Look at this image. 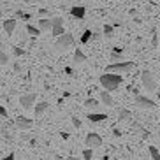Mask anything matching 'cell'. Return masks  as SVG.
Returning a JSON list of instances; mask_svg holds the SVG:
<instances>
[{
    "instance_id": "20",
    "label": "cell",
    "mask_w": 160,
    "mask_h": 160,
    "mask_svg": "<svg viewBox=\"0 0 160 160\" xmlns=\"http://www.w3.org/2000/svg\"><path fill=\"white\" fill-rule=\"evenodd\" d=\"M51 32H53V35H55V37H60V35H63V33H65V30H63V25H53Z\"/></svg>"
},
{
    "instance_id": "30",
    "label": "cell",
    "mask_w": 160,
    "mask_h": 160,
    "mask_svg": "<svg viewBox=\"0 0 160 160\" xmlns=\"http://www.w3.org/2000/svg\"><path fill=\"white\" fill-rule=\"evenodd\" d=\"M0 114H2V118H7V109H5L4 106L0 108Z\"/></svg>"
},
{
    "instance_id": "36",
    "label": "cell",
    "mask_w": 160,
    "mask_h": 160,
    "mask_svg": "<svg viewBox=\"0 0 160 160\" xmlns=\"http://www.w3.org/2000/svg\"><path fill=\"white\" fill-rule=\"evenodd\" d=\"M39 12H41V16H46L48 14V9H41Z\"/></svg>"
},
{
    "instance_id": "17",
    "label": "cell",
    "mask_w": 160,
    "mask_h": 160,
    "mask_svg": "<svg viewBox=\"0 0 160 160\" xmlns=\"http://www.w3.org/2000/svg\"><path fill=\"white\" fill-rule=\"evenodd\" d=\"M48 106H49V104L44 102V100H42V102H39V104H35V116H41V114L48 109Z\"/></svg>"
},
{
    "instance_id": "33",
    "label": "cell",
    "mask_w": 160,
    "mask_h": 160,
    "mask_svg": "<svg viewBox=\"0 0 160 160\" xmlns=\"http://www.w3.org/2000/svg\"><path fill=\"white\" fill-rule=\"evenodd\" d=\"M100 37H102V35H100V33L93 32V41H100Z\"/></svg>"
},
{
    "instance_id": "38",
    "label": "cell",
    "mask_w": 160,
    "mask_h": 160,
    "mask_svg": "<svg viewBox=\"0 0 160 160\" xmlns=\"http://www.w3.org/2000/svg\"><path fill=\"white\" fill-rule=\"evenodd\" d=\"M102 160H109V157H108V155H104V157H102Z\"/></svg>"
},
{
    "instance_id": "15",
    "label": "cell",
    "mask_w": 160,
    "mask_h": 160,
    "mask_svg": "<svg viewBox=\"0 0 160 160\" xmlns=\"http://www.w3.org/2000/svg\"><path fill=\"white\" fill-rule=\"evenodd\" d=\"M132 128H134V130H139V134H141V137L142 139H148V137H150V132L146 130V128H142L141 125H139V123H132Z\"/></svg>"
},
{
    "instance_id": "7",
    "label": "cell",
    "mask_w": 160,
    "mask_h": 160,
    "mask_svg": "<svg viewBox=\"0 0 160 160\" xmlns=\"http://www.w3.org/2000/svg\"><path fill=\"white\" fill-rule=\"evenodd\" d=\"M35 100H37V95L35 93H27V95H21L19 104H21L25 109H30L32 108V104H35Z\"/></svg>"
},
{
    "instance_id": "28",
    "label": "cell",
    "mask_w": 160,
    "mask_h": 160,
    "mask_svg": "<svg viewBox=\"0 0 160 160\" xmlns=\"http://www.w3.org/2000/svg\"><path fill=\"white\" fill-rule=\"evenodd\" d=\"M157 44H158V37H157L155 30H153V39H151V46H155V48H157Z\"/></svg>"
},
{
    "instance_id": "11",
    "label": "cell",
    "mask_w": 160,
    "mask_h": 160,
    "mask_svg": "<svg viewBox=\"0 0 160 160\" xmlns=\"http://www.w3.org/2000/svg\"><path fill=\"white\" fill-rule=\"evenodd\" d=\"M92 123H99V122H104V120H108V114L104 113H90L88 116H86Z\"/></svg>"
},
{
    "instance_id": "22",
    "label": "cell",
    "mask_w": 160,
    "mask_h": 160,
    "mask_svg": "<svg viewBox=\"0 0 160 160\" xmlns=\"http://www.w3.org/2000/svg\"><path fill=\"white\" fill-rule=\"evenodd\" d=\"M27 32H28L30 35H39V33H41V28H35L33 25H27Z\"/></svg>"
},
{
    "instance_id": "16",
    "label": "cell",
    "mask_w": 160,
    "mask_h": 160,
    "mask_svg": "<svg viewBox=\"0 0 160 160\" xmlns=\"http://www.w3.org/2000/svg\"><path fill=\"white\" fill-rule=\"evenodd\" d=\"M74 62H78V63H85V62H86V55L81 51L79 48L74 51Z\"/></svg>"
},
{
    "instance_id": "23",
    "label": "cell",
    "mask_w": 160,
    "mask_h": 160,
    "mask_svg": "<svg viewBox=\"0 0 160 160\" xmlns=\"http://www.w3.org/2000/svg\"><path fill=\"white\" fill-rule=\"evenodd\" d=\"M150 155H151L153 160H160V153H158V150H157L155 146H150Z\"/></svg>"
},
{
    "instance_id": "6",
    "label": "cell",
    "mask_w": 160,
    "mask_h": 160,
    "mask_svg": "<svg viewBox=\"0 0 160 160\" xmlns=\"http://www.w3.org/2000/svg\"><path fill=\"white\" fill-rule=\"evenodd\" d=\"M136 104H137V108H141V109H153L157 106L155 100L148 99L144 95H136Z\"/></svg>"
},
{
    "instance_id": "14",
    "label": "cell",
    "mask_w": 160,
    "mask_h": 160,
    "mask_svg": "<svg viewBox=\"0 0 160 160\" xmlns=\"http://www.w3.org/2000/svg\"><path fill=\"white\" fill-rule=\"evenodd\" d=\"M118 120H120V122H130V120H132V113L128 111V109H122V111L118 113Z\"/></svg>"
},
{
    "instance_id": "32",
    "label": "cell",
    "mask_w": 160,
    "mask_h": 160,
    "mask_svg": "<svg viewBox=\"0 0 160 160\" xmlns=\"http://www.w3.org/2000/svg\"><path fill=\"white\" fill-rule=\"evenodd\" d=\"M113 136L114 137H120V136H122V132L118 130V128H113Z\"/></svg>"
},
{
    "instance_id": "31",
    "label": "cell",
    "mask_w": 160,
    "mask_h": 160,
    "mask_svg": "<svg viewBox=\"0 0 160 160\" xmlns=\"http://www.w3.org/2000/svg\"><path fill=\"white\" fill-rule=\"evenodd\" d=\"M14 55H16V57H21V55H23V49H19V48H14Z\"/></svg>"
},
{
    "instance_id": "8",
    "label": "cell",
    "mask_w": 160,
    "mask_h": 160,
    "mask_svg": "<svg viewBox=\"0 0 160 160\" xmlns=\"http://www.w3.org/2000/svg\"><path fill=\"white\" fill-rule=\"evenodd\" d=\"M32 125H33V122L30 118L19 116L18 120H16V128H19V130H28V128H32Z\"/></svg>"
},
{
    "instance_id": "19",
    "label": "cell",
    "mask_w": 160,
    "mask_h": 160,
    "mask_svg": "<svg viewBox=\"0 0 160 160\" xmlns=\"http://www.w3.org/2000/svg\"><path fill=\"white\" fill-rule=\"evenodd\" d=\"M90 39H93V32L92 30H85L83 35H81V44H88Z\"/></svg>"
},
{
    "instance_id": "26",
    "label": "cell",
    "mask_w": 160,
    "mask_h": 160,
    "mask_svg": "<svg viewBox=\"0 0 160 160\" xmlns=\"http://www.w3.org/2000/svg\"><path fill=\"white\" fill-rule=\"evenodd\" d=\"M85 106H86V108H95V106H99V102H97L95 99H86L85 100Z\"/></svg>"
},
{
    "instance_id": "1",
    "label": "cell",
    "mask_w": 160,
    "mask_h": 160,
    "mask_svg": "<svg viewBox=\"0 0 160 160\" xmlns=\"http://www.w3.org/2000/svg\"><path fill=\"white\" fill-rule=\"evenodd\" d=\"M122 81H123V78L118 72H106V74L100 76V85L108 90V92L116 90L118 86L122 85Z\"/></svg>"
},
{
    "instance_id": "21",
    "label": "cell",
    "mask_w": 160,
    "mask_h": 160,
    "mask_svg": "<svg viewBox=\"0 0 160 160\" xmlns=\"http://www.w3.org/2000/svg\"><path fill=\"white\" fill-rule=\"evenodd\" d=\"M7 60H9V57H7L5 49H2V51H0V65H2V67L7 65Z\"/></svg>"
},
{
    "instance_id": "35",
    "label": "cell",
    "mask_w": 160,
    "mask_h": 160,
    "mask_svg": "<svg viewBox=\"0 0 160 160\" xmlns=\"http://www.w3.org/2000/svg\"><path fill=\"white\" fill-rule=\"evenodd\" d=\"M14 71L16 72H21V65H19V63H14Z\"/></svg>"
},
{
    "instance_id": "39",
    "label": "cell",
    "mask_w": 160,
    "mask_h": 160,
    "mask_svg": "<svg viewBox=\"0 0 160 160\" xmlns=\"http://www.w3.org/2000/svg\"><path fill=\"white\" fill-rule=\"evenodd\" d=\"M158 60H160V55H158Z\"/></svg>"
},
{
    "instance_id": "24",
    "label": "cell",
    "mask_w": 160,
    "mask_h": 160,
    "mask_svg": "<svg viewBox=\"0 0 160 160\" xmlns=\"http://www.w3.org/2000/svg\"><path fill=\"white\" fill-rule=\"evenodd\" d=\"M92 158H93L92 148H86V150H83V160H92Z\"/></svg>"
},
{
    "instance_id": "37",
    "label": "cell",
    "mask_w": 160,
    "mask_h": 160,
    "mask_svg": "<svg viewBox=\"0 0 160 160\" xmlns=\"http://www.w3.org/2000/svg\"><path fill=\"white\" fill-rule=\"evenodd\" d=\"M67 160H79V158H76V157H69Z\"/></svg>"
},
{
    "instance_id": "13",
    "label": "cell",
    "mask_w": 160,
    "mask_h": 160,
    "mask_svg": "<svg viewBox=\"0 0 160 160\" xmlns=\"http://www.w3.org/2000/svg\"><path fill=\"white\" fill-rule=\"evenodd\" d=\"M39 28H41V32L51 30V28H53V19H49V18H42V19H39Z\"/></svg>"
},
{
    "instance_id": "4",
    "label": "cell",
    "mask_w": 160,
    "mask_h": 160,
    "mask_svg": "<svg viewBox=\"0 0 160 160\" xmlns=\"http://www.w3.org/2000/svg\"><path fill=\"white\" fill-rule=\"evenodd\" d=\"M134 69V62H114L111 65H108V72H128Z\"/></svg>"
},
{
    "instance_id": "29",
    "label": "cell",
    "mask_w": 160,
    "mask_h": 160,
    "mask_svg": "<svg viewBox=\"0 0 160 160\" xmlns=\"http://www.w3.org/2000/svg\"><path fill=\"white\" fill-rule=\"evenodd\" d=\"M72 123H74L76 128H81V120H78V118H72Z\"/></svg>"
},
{
    "instance_id": "3",
    "label": "cell",
    "mask_w": 160,
    "mask_h": 160,
    "mask_svg": "<svg viewBox=\"0 0 160 160\" xmlns=\"http://www.w3.org/2000/svg\"><path fill=\"white\" fill-rule=\"evenodd\" d=\"M141 83L148 92H155L157 90V81H155V78H153V74H151L150 71L141 72Z\"/></svg>"
},
{
    "instance_id": "25",
    "label": "cell",
    "mask_w": 160,
    "mask_h": 160,
    "mask_svg": "<svg viewBox=\"0 0 160 160\" xmlns=\"http://www.w3.org/2000/svg\"><path fill=\"white\" fill-rule=\"evenodd\" d=\"M102 32H104V35H106V37H111V35H113V27H111V25H104Z\"/></svg>"
},
{
    "instance_id": "34",
    "label": "cell",
    "mask_w": 160,
    "mask_h": 160,
    "mask_svg": "<svg viewBox=\"0 0 160 160\" xmlns=\"http://www.w3.org/2000/svg\"><path fill=\"white\" fill-rule=\"evenodd\" d=\"M2 160H14V153H9V155L5 157V158H2Z\"/></svg>"
},
{
    "instance_id": "2",
    "label": "cell",
    "mask_w": 160,
    "mask_h": 160,
    "mask_svg": "<svg viewBox=\"0 0 160 160\" xmlns=\"http://www.w3.org/2000/svg\"><path fill=\"white\" fill-rule=\"evenodd\" d=\"M74 46V37H72L71 33H63V35H60V37L57 39V42H55V48H57L58 53H65L69 51L71 48Z\"/></svg>"
},
{
    "instance_id": "18",
    "label": "cell",
    "mask_w": 160,
    "mask_h": 160,
    "mask_svg": "<svg viewBox=\"0 0 160 160\" xmlns=\"http://www.w3.org/2000/svg\"><path fill=\"white\" fill-rule=\"evenodd\" d=\"M122 53H123V49H120V48H114L113 53H111V57H109V58H111V62H118V60L122 62Z\"/></svg>"
},
{
    "instance_id": "12",
    "label": "cell",
    "mask_w": 160,
    "mask_h": 160,
    "mask_svg": "<svg viewBox=\"0 0 160 160\" xmlns=\"http://www.w3.org/2000/svg\"><path fill=\"white\" fill-rule=\"evenodd\" d=\"M14 28H16V19H5L4 21V32L7 35H12Z\"/></svg>"
},
{
    "instance_id": "27",
    "label": "cell",
    "mask_w": 160,
    "mask_h": 160,
    "mask_svg": "<svg viewBox=\"0 0 160 160\" xmlns=\"http://www.w3.org/2000/svg\"><path fill=\"white\" fill-rule=\"evenodd\" d=\"M53 25H63V18H60V16L53 18Z\"/></svg>"
},
{
    "instance_id": "10",
    "label": "cell",
    "mask_w": 160,
    "mask_h": 160,
    "mask_svg": "<svg viewBox=\"0 0 160 160\" xmlns=\"http://www.w3.org/2000/svg\"><path fill=\"white\" fill-rule=\"evenodd\" d=\"M100 100H102L104 106H109V108H111V106H114V100H113V97L109 95L108 90H102V92H100Z\"/></svg>"
},
{
    "instance_id": "5",
    "label": "cell",
    "mask_w": 160,
    "mask_h": 160,
    "mask_svg": "<svg viewBox=\"0 0 160 160\" xmlns=\"http://www.w3.org/2000/svg\"><path fill=\"white\" fill-rule=\"evenodd\" d=\"M85 144L88 148H99V146H102V137L99 134H95V132H90L85 137Z\"/></svg>"
},
{
    "instance_id": "9",
    "label": "cell",
    "mask_w": 160,
    "mask_h": 160,
    "mask_svg": "<svg viewBox=\"0 0 160 160\" xmlns=\"http://www.w3.org/2000/svg\"><path fill=\"white\" fill-rule=\"evenodd\" d=\"M71 14L74 16V18H78V19H83L85 14H86V9L83 7V5H74V7L71 9Z\"/></svg>"
}]
</instances>
